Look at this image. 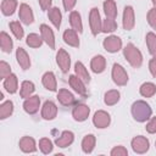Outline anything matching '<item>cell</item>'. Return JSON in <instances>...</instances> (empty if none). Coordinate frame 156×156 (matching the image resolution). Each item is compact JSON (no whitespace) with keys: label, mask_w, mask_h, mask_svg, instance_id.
I'll list each match as a JSON object with an SVG mask.
<instances>
[{"label":"cell","mask_w":156,"mask_h":156,"mask_svg":"<svg viewBox=\"0 0 156 156\" xmlns=\"http://www.w3.org/2000/svg\"><path fill=\"white\" fill-rule=\"evenodd\" d=\"M132 116L133 118L136 121V122H146L147 119L151 118V115H152V110L150 107V105L144 101V100H136L133 102L132 105Z\"/></svg>","instance_id":"1"},{"label":"cell","mask_w":156,"mask_h":156,"mask_svg":"<svg viewBox=\"0 0 156 156\" xmlns=\"http://www.w3.org/2000/svg\"><path fill=\"white\" fill-rule=\"evenodd\" d=\"M123 55L126 60L129 62V65L134 68H139L143 63V54L141 51L132 43L127 44L123 49Z\"/></svg>","instance_id":"2"},{"label":"cell","mask_w":156,"mask_h":156,"mask_svg":"<svg viewBox=\"0 0 156 156\" xmlns=\"http://www.w3.org/2000/svg\"><path fill=\"white\" fill-rule=\"evenodd\" d=\"M111 76H112V80L116 85L118 87H123L128 83V73L124 69L123 66H121L119 63H113L112 66V71H111Z\"/></svg>","instance_id":"3"},{"label":"cell","mask_w":156,"mask_h":156,"mask_svg":"<svg viewBox=\"0 0 156 156\" xmlns=\"http://www.w3.org/2000/svg\"><path fill=\"white\" fill-rule=\"evenodd\" d=\"M89 26L93 35H98L102 28V21L100 17V12L96 7H93L89 12Z\"/></svg>","instance_id":"4"},{"label":"cell","mask_w":156,"mask_h":156,"mask_svg":"<svg viewBox=\"0 0 156 156\" xmlns=\"http://www.w3.org/2000/svg\"><path fill=\"white\" fill-rule=\"evenodd\" d=\"M111 123V116L104 111V110H99L94 113L93 116V124L99 128V129H104V128H107Z\"/></svg>","instance_id":"5"},{"label":"cell","mask_w":156,"mask_h":156,"mask_svg":"<svg viewBox=\"0 0 156 156\" xmlns=\"http://www.w3.org/2000/svg\"><path fill=\"white\" fill-rule=\"evenodd\" d=\"M56 63L62 73H67L71 67V56L65 49H58L56 54Z\"/></svg>","instance_id":"6"},{"label":"cell","mask_w":156,"mask_h":156,"mask_svg":"<svg viewBox=\"0 0 156 156\" xmlns=\"http://www.w3.org/2000/svg\"><path fill=\"white\" fill-rule=\"evenodd\" d=\"M130 145H132V149H133L134 152L145 154L150 147V141H149L147 138H145L143 135H136V136H134L132 139Z\"/></svg>","instance_id":"7"},{"label":"cell","mask_w":156,"mask_h":156,"mask_svg":"<svg viewBox=\"0 0 156 156\" xmlns=\"http://www.w3.org/2000/svg\"><path fill=\"white\" fill-rule=\"evenodd\" d=\"M102 46L107 52L113 54V52H117L122 49V40L117 35H110V37L104 39Z\"/></svg>","instance_id":"8"},{"label":"cell","mask_w":156,"mask_h":156,"mask_svg":"<svg viewBox=\"0 0 156 156\" xmlns=\"http://www.w3.org/2000/svg\"><path fill=\"white\" fill-rule=\"evenodd\" d=\"M90 113V108L85 104H77L72 110V117L77 122H84Z\"/></svg>","instance_id":"9"},{"label":"cell","mask_w":156,"mask_h":156,"mask_svg":"<svg viewBox=\"0 0 156 156\" xmlns=\"http://www.w3.org/2000/svg\"><path fill=\"white\" fill-rule=\"evenodd\" d=\"M40 107V98L38 95H32L27 99H24L23 102V110L29 113V115H34L39 111Z\"/></svg>","instance_id":"10"},{"label":"cell","mask_w":156,"mask_h":156,"mask_svg":"<svg viewBox=\"0 0 156 156\" xmlns=\"http://www.w3.org/2000/svg\"><path fill=\"white\" fill-rule=\"evenodd\" d=\"M57 116V106L54 101L48 100L41 107V117L46 121H51Z\"/></svg>","instance_id":"11"},{"label":"cell","mask_w":156,"mask_h":156,"mask_svg":"<svg viewBox=\"0 0 156 156\" xmlns=\"http://www.w3.org/2000/svg\"><path fill=\"white\" fill-rule=\"evenodd\" d=\"M123 28L126 30H132L135 26V16L132 6H126L123 11Z\"/></svg>","instance_id":"12"},{"label":"cell","mask_w":156,"mask_h":156,"mask_svg":"<svg viewBox=\"0 0 156 156\" xmlns=\"http://www.w3.org/2000/svg\"><path fill=\"white\" fill-rule=\"evenodd\" d=\"M18 16L22 23L24 24H32L34 21V15L33 11L30 9L29 5L27 4H21L20 5V10H18Z\"/></svg>","instance_id":"13"},{"label":"cell","mask_w":156,"mask_h":156,"mask_svg":"<svg viewBox=\"0 0 156 156\" xmlns=\"http://www.w3.org/2000/svg\"><path fill=\"white\" fill-rule=\"evenodd\" d=\"M40 35H41L44 43L50 49H55V35H54L52 29L48 24H41L40 26Z\"/></svg>","instance_id":"14"},{"label":"cell","mask_w":156,"mask_h":156,"mask_svg":"<svg viewBox=\"0 0 156 156\" xmlns=\"http://www.w3.org/2000/svg\"><path fill=\"white\" fill-rule=\"evenodd\" d=\"M68 83H69L71 88H72L76 93H78V94L82 95V96H85V95H87L85 83H84L79 77H77L76 74L69 76V78H68Z\"/></svg>","instance_id":"15"},{"label":"cell","mask_w":156,"mask_h":156,"mask_svg":"<svg viewBox=\"0 0 156 156\" xmlns=\"http://www.w3.org/2000/svg\"><path fill=\"white\" fill-rule=\"evenodd\" d=\"M74 140V134L71 130H63L58 138L55 139V144L58 147H68Z\"/></svg>","instance_id":"16"},{"label":"cell","mask_w":156,"mask_h":156,"mask_svg":"<svg viewBox=\"0 0 156 156\" xmlns=\"http://www.w3.org/2000/svg\"><path fill=\"white\" fill-rule=\"evenodd\" d=\"M90 68L94 73H102L106 68V58L102 55H95L90 61Z\"/></svg>","instance_id":"17"},{"label":"cell","mask_w":156,"mask_h":156,"mask_svg":"<svg viewBox=\"0 0 156 156\" xmlns=\"http://www.w3.org/2000/svg\"><path fill=\"white\" fill-rule=\"evenodd\" d=\"M41 83L44 85V88H46L48 90L50 91H56L57 90V83H56V77L55 74L49 71V72H45L41 77Z\"/></svg>","instance_id":"18"},{"label":"cell","mask_w":156,"mask_h":156,"mask_svg":"<svg viewBox=\"0 0 156 156\" xmlns=\"http://www.w3.org/2000/svg\"><path fill=\"white\" fill-rule=\"evenodd\" d=\"M20 149L26 154H32L37 151L35 140L32 136H22L20 140Z\"/></svg>","instance_id":"19"},{"label":"cell","mask_w":156,"mask_h":156,"mask_svg":"<svg viewBox=\"0 0 156 156\" xmlns=\"http://www.w3.org/2000/svg\"><path fill=\"white\" fill-rule=\"evenodd\" d=\"M63 41L66 44H68L69 46H73V48H78L79 46V38H78V32H76L74 29L69 28V29H66L63 32Z\"/></svg>","instance_id":"20"},{"label":"cell","mask_w":156,"mask_h":156,"mask_svg":"<svg viewBox=\"0 0 156 156\" xmlns=\"http://www.w3.org/2000/svg\"><path fill=\"white\" fill-rule=\"evenodd\" d=\"M16 60L18 62V65L21 66L22 69H28L30 67V58L29 55L27 54V51L23 48H18L16 50Z\"/></svg>","instance_id":"21"},{"label":"cell","mask_w":156,"mask_h":156,"mask_svg":"<svg viewBox=\"0 0 156 156\" xmlns=\"http://www.w3.org/2000/svg\"><path fill=\"white\" fill-rule=\"evenodd\" d=\"M57 100L62 106H71L74 102V95L67 89H60L57 91Z\"/></svg>","instance_id":"22"},{"label":"cell","mask_w":156,"mask_h":156,"mask_svg":"<svg viewBox=\"0 0 156 156\" xmlns=\"http://www.w3.org/2000/svg\"><path fill=\"white\" fill-rule=\"evenodd\" d=\"M4 88L9 94H15L18 89V79L16 77V74L11 73L10 76H7L4 79Z\"/></svg>","instance_id":"23"},{"label":"cell","mask_w":156,"mask_h":156,"mask_svg":"<svg viewBox=\"0 0 156 156\" xmlns=\"http://www.w3.org/2000/svg\"><path fill=\"white\" fill-rule=\"evenodd\" d=\"M74 73H76V76L79 77L85 84H89V83H90V74H89L88 69L85 68V66H84L80 61H78V62L74 63Z\"/></svg>","instance_id":"24"},{"label":"cell","mask_w":156,"mask_h":156,"mask_svg":"<svg viewBox=\"0 0 156 156\" xmlns=\"http://www.w3.org/2000/svg\"><path fill=\"white\" fill-rule=\"evenodd\" d=\"M96 144V138L94 134H87L82 140V150L85 154H91Z\"/></svg>","instance_id":"25"},{"label":"cell","mask_w":156,"mask_h":156,"mask_svg":"<svg viewBox=\"0 0 156 156\" xmlns=\"http://www.w3.org/2000/svg\"><path fill=\"white\" fill-rule=\"evenodd\" d=\"M69 23L72 29H74L78 33L83 32V23H82V17L78 11H71L69 13Z\"/></svg>","instance_id":"26"},{"label":"cell","mask_w":156,"mask_h":156,"mask_svg":"<svg viewBox=\"0 0 156 156\" xmlns=\"http://www.w3.org/2000/svg\"><path fill=\"white\" fill-rule=\"evenodd\" d=\"M0 48L6 54H10L12 51V48H13V43H12L11 37L4 30L0 33Z\"/></svg>","instance_id":"27"},{"label":"cell","mask_w":156,"mask_h":156,"mask_svg":"<svg viewBox=\"0 0 156 156\" xmlns=\"http://www.w3.org/2000/svg\"><path fill=\"white\" fill-rule=\"evenodd\" d=\"M119 99H121V94H119V91L116 90V89H111V90L106 91L105 95H104V102H105V105H107V106H113V105H116V104L119 101Z\"/></svg>","instance_id":"28"},{"label":"cell","mask_w":156,"mask_h":156,"mask_svg":"<svg viewBox=\"0 0 156 156\" xmlns=\"http://www.w3.org/2000/svg\"><path fill=\"white\" fill-rule=\"evenodd\" d=\"M34 90H35V85H34L33 82H30V80H23L22 84H21L20 95H21L22 99H27V98H29V96L33 95Z\"/></svg>","instance_id":"29"},{"label":"cell","mask_w":156,"mask_h":156,"mask_svg":"<svg viewBox=\"0 0 156 156\" xmlns=\"http://www.w3.org/2000/svg\"><path fill=\"white\" fill-rule=\"evenodd\" d=\"M17 0H2L1 2V12L5 16H11L17 9Z\"/></svg>","instance_id":"30"},{"label":"cell","mask_w":156,"mask_h":156,"mask_svg":"<svg viewBox=\"0 0 156 156\" xmlns=\"http://www.w3.org/2000/svg\"><path fill=\"white\" fill-rule=\"evenodd\" d=\"M48 16H49V20L51 21V23L55 26V28H60L61 26V20H62V15H61V11L58 7H51L48 12Z\"/></svg>","instance_id":"31"},{"label":"cell","mask_w":156,"mask_h":156,"mask_svg":"<svg viewBox=\"0 0 156 156\" xmlns=\"http://www.w3.org/2000/svg\"><path fill=\"white\" fill-rule=\"evenodd\" d=\"M139 93L141 96L144 98H151L156 94V85L151 82H146V83H143L140 85V89H139Z\"/></svg>","instance_id":"32"},{"label":"cell","mask_w":156,"mask_h":156,"mask_svg":"<svg viewBox=\"0 0 156 156\" xmlns=\"http://www.w3.org/2000/svg\"><path fill=\"white\" fill-rule=\"evenodd\" d=\"M102 6H104V12L106 17H110V18L117 17V6L115 0H105Z\"/></svg>","instance_id":"33"},{"label":"cell","mask_w":156,"mask_h":156,"mask_svg":"<svg viewBox=\"0 0 156 156\" xmlns=\"http://www.w3.org/2000/svg\"><path fill=\"white\" fill-rule=\"evenodd\" d=\"M13 113V102L11 100L4 101L0 105V119H6Z\"/></svg>","instance_id":"34"},{"label":"cell","mask_w":156,"mask_h":156,"mask_svg":"<svg viewBox=\"0 0 156 156\" xmlns=\"http://www.w3.org/2000/svg\"><path fill=\"white\" fill-rule=\"evenodd\" d=\"M43 41H44V40H43L41 35H39V34H37V33H30V34H28V35H27V39H26L27 45H28L29 48H34V49L40 48L41 44H43Z\"/></svg>","instance_id":"35"},{"label":"cell","mask_w":156,"mask_h":156,"mask_svg":"<svg viewBox=\"0 0 156 156\" xmlns=\"http://www.w3.org/2000/svg\"><path fill=\"white\" fill-rule=\"evenodd\" d=\"M9 26H10V29H11V32L13 33V35H15L16 39L20 40V39L23 38V35H24V29H23L22 24H21L18 21H12V22L9 23Z\"/></svg>","instance_id":"36"},{"label":"cell","mask_w":156,"mask_h":156,"mask_svg":"<svg viewBox=\"0 0 156 156\" xmlns=\"http://www.w3.org/2000/svg\"><path fill=\"white\" fill-rule=\"evenodd\" d=\"M117 22L115 21V18H110V17H106V20H104L102 22V28H101V32L104 33H112L117 29Z\"/></svg>","instance_id":"37"},{"label":"cell","mask_w":156,"mask_h":156,"mask_svg":"<svg viewBox=\"0 0 156 156\" xmlns=\"http://www.w3.org/2000/svg\"><path fill=\"white\" fill-rule=\"evenodd\" d=\"M39 149L43 154L45 155H49L54 150V145H52V141L49 139V138H41L39 140Z\"/></svg>","instance_id":"38"},{"label":"cell","mask_w":156,"mask_h":156,"mask_svg":"<svg viewBox=\"0 0 156 156\" xmlns=\"http://www.w3.org/2000/svg\"><path fill=\"white\" fill-rule=\"evenodd\" d=\"M146 45H147V49H149V52L155 56L156 55V34L152 33V32H149L146 34Z\"/></svg>","instance_id":"39"},{"label":"cell","mask_w":156,"mask_h":156,"mask_svg":"<svg viewBox=\"0 0 156 156\" xmlns=\"http://www.w3.org/2000/svg\"><path fill=\"white\" fill-rule=\"evenodd\" d=\"M12 72H11V67L7 62L5 61H1L0 62V78L1 79H5L7 76H10Z\"/></svg>","instance_id":"40"},{"label":"cell","mask_w":156,"mask_h":156,"mask_svg":"<svg viewBox=\"0 0 156 156\" xmlns=\"http://www.w3.org/2000/svg\"><path fill=\"white\" fill-rule=\"evenodd\" d=\"M146 17H147V23L150 24V27L156 29V7L150 9Z\"/></svg>","instance_id":"41"},{"label":"cell","mask_w":156,"mask_h":156,"mask_svg":"<svg viewBox=\"0 0 156 156\" xmlns=\"http://www.w3.org/2000/svg\"><path fill=\"white\" fill-rule=\"evenodd\" d=\"M111 156H127L128 155V151L124 146L122 145H118V146H115L112 150H111Z\"/></svg>","instance_id":"42"},{"label":"cell","mask_w":156,"mask_h":156,"mask_svg":"<svg viewBox=\"0 0 156 156\" xmlns=\"http://www.w3.org/2000/svg\"><path fill=\"white\" fill-rule=\"evenodd\" d=\"M146 132L150 133V134H155L156 133V117H151L149 119V122L146 123V127H145Z\"/></svg>","instance_id":"43"},{"label":"cell","mask_w":156,"mask_h":156,"mask_svg":"<svg viewBox=\"0 0 156 156\" xmlns=\"http://www.w3.org/2000/svg\"><path fill=\"white\" fill-rule=\"evenodd\" d=\"M149 71L154 78H156V55L152 56V58L149 62Z\"/></svg>","instance_id":"44"},{"label":"cell","mask_w":156,"mask_h":156,"mask_svg":"<svg viewBox=\"0 0 156 156\" xmlns=\"http://www.w3.org/2000/svg\"><path fill=\"white\" fill-rule=\"evenodd\" d=\"M62 4H63L65 10L68 12V11H72L73 10V7L77 4V0H62Z\"/></svg>","instance_id":"45"},{"label":"cell","mask_w":156,"mask_h":156,"mask_svg":"<svg viewBox=\"0 0 156 156\" xmlns=\"http://www.w3.org/2000/svg\"><path fill=\"white\" fill-rule=\"evenodd\" d=\"M38 1H39V5H40V7H41L43 11H48V10L51 9L52 0H38Z\"/></svg>","instance_id":"46"},{"label":"cell","mask_w":156,"mask_h":156,"mask_svg":"<svg viewBox=\"0 0 156 156\" xmlns=\"http://www.w3.org/2000/svg\"><path fill=\"white\" fill-rule=\"evenodd\" d=\"M151 1H152V4H154V5L156 6V0H151Z\"/></svg>","instance_id":"47"},{"label":"cell","mask_w":156,"mask_h":156,"mask_svg":"<svg viewBox=\"0 0 156 156\" xmlns=\"http://www.w3.org/2000/svg\"><path fill=\"white\" fill-rule=\"evenodd\" d=\"M155 146H156V141H155Z\"/></svg>","instance_id":"48"}]
</instances>
